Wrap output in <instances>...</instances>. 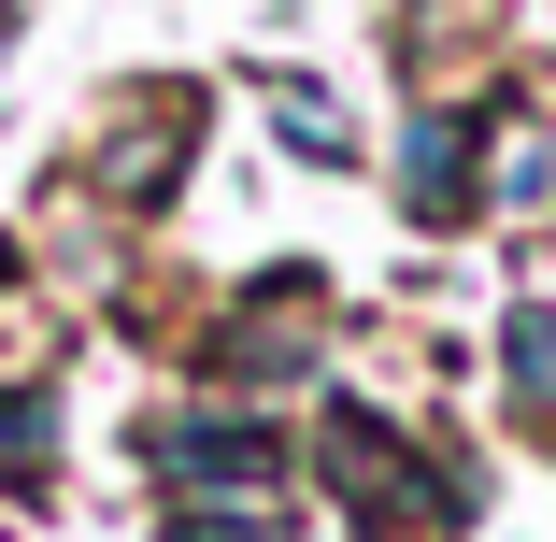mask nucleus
I'll list each match as a JSON object with an SVG mask.
<instances>
[{
	"label": "nucleus",
	"mask_w": 556,
	"mask_h": 542,
	"mask_svg": "<svg viewBox=\"0 0 556 542\" xmlns=\"http://www.w3.org/2000/svg\"><path fill=\"white\" fill-rule=\"evenodd\" d=\"M300 486L328 500V528H343V542H471L500 471H485L471 428L400 414L386 386L328 371V386L300 400Z\"/></svg>",
	"instance_id": "nucleus-1"
},
{
	"label": "nucleus",
	"mask_w": 556,
	"mask_h": 542,
	"mask_svg": "<svg viewBox=\"0 0 556 542\" xmlns=\"http://www.w3.org/2000/svg\"><path fill=\"white\" fill-rule=\"evenodd\" d=\"M328 371H343V286H328L314 257H271V272H243V286H214L200 343H186V386L271 400V414H300Z\"/></svg>",
	"instance_id": "nucleus-2"
},
{
	"label": "nucleus",
	"mask_w": 556,
	"mask_h": 542,
	"mask_svg": "<svg viewBox=\"0 0 556 542\" xmlns=\"http://www.w3.org/2000/svg\"><path fill=\"white\" fill-rule=\"evenodd\" d=\"M200 157H214V86H200V72H143V86H115V100L86 115L72 186L115 214V229H157V214H186Z\"/></svg>",
	"instance_id": "nucleus-3"
},
{
	"label": "nucleus",
	"mask_w": 556,
	"mask_h": 542,
	"mask_svg": "<svg viewBox=\"0 0 556 542\" xmlns=\"http://www.w3.org/2000/svg\"><path fill=\"white\" fill-rule=\"evenodd\" d=\"M129 471H143V500H300V414L172 386L129 428Z\"/></svg>",
	"instance_id": "nucleus-4"
},
{
	"label": "nucleus",
	"mask_w": 556,
	"mask_h": 542,
	"mask_svg": "<svg viewBox=\"0 0 556 542\" xmlns=\"http://www.w3.org/2000/svg\"><path fill=\"white\" fill-rule=\"evenodd\" d=\"M471 129H485V86H400V115H386V214L414 243H471Z\"/></svg>",
	"instance_id": "nucleus-5"
},
{
	"label": "nucleus",
	"mask_w": 556,
	"mask_h": 542,
	"mask_svg": "<svg viewBox=\"0 0 556 542\" xmlns=\"http://www.w3.org/2000/svg\"><path fill=\"white\" fill-rule=\"evenodd\" d=\"M471 229H500L514 272H542V229H556V100H542V86H485V129H471Z\"/></svg>",
	"instance_id": "nucleus-6"
},
{
	"label": "nucleus",
	"mask_w": 556,
	"mask_h": 542,
	"mask_svg": "<svg viewBox=\"0 0 556 542\" xmlns=\"http://www.w3.org/2000/svg\"><path fill=\"white\" fill-rule=\"evenodd\" d=\"M471 357H485V400H500V443L556 471V286L542 272H514V300L485 314Z\"/></svg>",
	"instance_id": "nucleus-7"
},
{
	"label": "nucleus",
	"mask_w": 556,
	"mask_h": 542,
	"mask_svg": "<svg viewBox=\"0 0 556 542\" xmlns=\"http://www.w3.org/2000/svg\"><path fill=\"white\" fill-rule=\"evenodd\" d=\"M257 129H271L286 172H371V115L328 72H257Z\"/></svg>",
	"instance_id": "nucleus-8"
},
{
	"label": "nucleus",
	"mask_w": 556,
	"mask_h": 542,
	"mask_svg": "<svg viewBox=\"0 0 556 542\" xmlns=\"http://www.w3.org/2000/svg\"><path fill=\"white\" fill-rule=\"evenodd\" d=\"M72 486V400L58 371H0V514H43Z\"/></svg>",
	"instance_id": "nucleus-9"
},
{
	"label": "nucleus",
	"mask_w": 556,
	"mask_h": 542,
	"mask_svg": "<svg viewBox=\"0 0 556 542\" xmlns=\"http://www.w3.org/2000/svg\"><path fill=\"white\" fill-rule=\"evenodd\" d=\"M143 542H300V500H157Z\"/></svg>",
	"instance_id": "nucleus-10"
},
{
	"label": "nucleus",
	"mask_w": 556,
	"mask_h": 542,
	"mask_svg": "<svg viewBox=\"0 0 556 542\" xmlns=\"http://www.w3.org/2000/svg\"><path fill=\"white\" fill-rule=\"evenodd\" d=\"M0 542H43V514H0Z\"/></svg>",
	"instance_id": "nucleus-11"
},
{
	"label": "nucleus",
	"mask_w": 556,
	"mask_h": 542,
	"mask_svg": "<svg viewBox=\"0 0 556 542\" xmlns=\"http://www.w3.org/2000/svg\"><path fill=\"white\" fill-rule=\"evenodd\" d=\"M471 542H528V528H471Z\"/></svg>",
	"instance_id": "nucleus-12"
},
{
	"label": "nucleus",
	"mask_w": 556,
	"mask_h": 542,
	"mask_svg": "<svg viewBox=\"0 0 556 542\" xmlns=\"http://www.w3.org/2000/svg\"><path fill=\"white\" fill-rule=\"evenodd\" d=\"M542 100H556V43H542Z\"/></svg>",
	"instance_id": "nucleus-13"
}]
</instances>
